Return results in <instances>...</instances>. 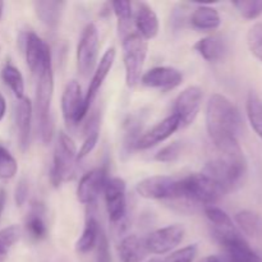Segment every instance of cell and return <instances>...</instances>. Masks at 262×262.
I'll return each instance as SVG.
<instances>
[{
	"label": "cell",
	"instance_id": "1",
	"mask_svg": "<svg viewBox=\"0 0 262 262\" xmlns=\"http://www.w3.org/2000/svg\"><path fill=\"white\" fill-rule=\"evenodd\" d=\"M242 117L234 102L222 94L210 96L206 107V129L217 151L239 142L238 136L242 132Z\"/></svg>",
	"mask_w": 262,
	"mask_h": 262
},
{
	"label": "cell",
	"instance_id": "2",
	"mask_svg": "<svg viewBox=\"0 0 262 262\" xmlns=\"http://www.w3.org/2000/svg\"><path fill=\"white\" fill-rule=\"evenodd\" d=\"M201 173L219 183L227 193L235 191L245 183L247 177V160L243 150L220 154L219 158L207 161Z\"/></svg>",
	"mask_w": 262,
	"mask_h": 262
},
{
	"label": "cell",
	"instance_id": "3",
	"mask_svg": "<svg viewBox=\"0 0 262 262\" xmlns=\"http://www.w3.org/2000/svg\"><path fill=\"white\" fill-rule=\"evenodd\" d=\"M36 112H37L38 130L43 145H49L54 136V120L50 106L54 94V73L51 56L45 60L36 73Z\"/></svg>",
	"mask_w": 262,
	"mask_h": 262
},
{
	"label": "cell",
	"instance_id": "4",
	"mask_svg": "<svg viewBox=\"0 0 262 262\" xmlns=\"http://www.w3.org/2000/svg\"><path fill=\"white\" fill-rule=\"evenodd\" d=\"M225 189L204 173H193L179 179V199L194 205L211 206L225 196Z\"/></svg>",
	"mask_w": 262,
	"mask_h": 262
},
{
	"label": "cell",
	"instance_id": "5",
	"mask_svg": "<svg viewBox=\"0 0 262 262\" xmlns=\"http://www.w3.org/2000/svg\"><path fill=\"white\" fill-rule=\"evenodd\" d=\"M77 154L78 151L73 140L67 133L59 132L50 170V181L54 187H59L73 177L78 163Z\"/></svg>",
	"mask_w": 262,
	"mask_h": 262
},
{
	"label": "cell",
	"instance_id": "6",
	"mask_svg": "<svg viewBox=\"0 0 262 262\" xmlns=\"http://www.w3.org/2000/svg\"><path fill=\"white\" fill-rule=\"evenodd\" d=\"M122 49L125 83L132 89L140 83L143 74V66L147 56V41L138 33H129L122 40Z\"/></svg>",
	"mask_w": 262,
	"mask_h": 262
},
{
	"label": "cell",
	"instance_id": "7",
	"mask_svg": "<svg viewBox=\"0 0 262 262\" xmlns=\"http://www.w3.org/2000/svg\"><path fill=\"white\" fill-rule=\"evenodd\" d=\"M99 31L94 23H89L82 31L77 45V69L81 76L89 77L94 71L99 56Z\"/></svg>",
	"mask_w": 262,
	"mask_h": 262
},
{
	"label": "cell",
	"instance_id": "8",
	"mask_svg": "<svg viewBox=\"0 0 262 262\" xmlns=\"http://www.w3.org/2000/svg\"><path fill=\"white\" fill-rule=\"evenodd\" d=\"M136 191L146 200L173 201L179 199V179L166 176L148 177L138 182Z\"/></svg>",
	"mask_w": 262,
	"mask_h": 262
},
{
	"label": "cell",
	"instance_id": "9",
	"mask_svg": "<svg viewBox=\"0 0 262 262\" xmlns=\"http://www.w3.org/2000/svg\"><path fill=\"white\" fill-rule=\"evenodd\" d=\"M61 113L67 125H77L84 119L89 113L84 109V96L81 84L72 79L64 87L61 95Z\"/></svg>",
	"mask_w": 262,
	"mask_h": 262
},
{
	"label": "cell",
	"instance_id": "10",
	"mask_svg": "<svg viewBox=\"0 0 262 262\" xmlns=\"http://www.w3.org/2000/svg\"><path fill=\"white\" fill-rule=\"evenodd\" d=\"M184 234H186V230L181 224L168 225V227L154 230L148 234L147 238H145L148 253L165 255L170 252L181 245Z\"/></svg>",
	"mask_w": 262,
	"mask_h": 262
},
{
	"label": "cell",
	"instance_id": "11",
	"mask_svg": "<svg viewBox=\"0 0 262 262\" xmlns=\"http://www.w3.org/2000/svg\"><path fill=\"white\" fill-rule=\"evenodd\" d=\"M127 184L124 179L119 177H113L107 179L104 187L105 205L112 223H119L124 219L127 212Z\"/></svg>",
	"mask_w": 262,
	"mask_h": 262
},
{
	"label": "cell",
	"instance_id": "12",
	"mask_svg": "<svg viewBox=\"0 0 262 262\" xmlns=\"http://www.w3.org/2000/svg\"><path fill=\"white\" fill-rule=\"evenodd\" d=\"M204 92L199 86L184 89L174 101V113L181 120V127H188L196 120L201 109Z\"/></svg>",
	"mask_w": 262,
	"mask_h": 262
},
{
	"label": "cell",
	"instance_id": "13",
	"mask_svg": "<svg viewBox=\"0 0 262 262\" xmlns=\"http://www.w3.org/2000/svg\"><path fill=\"white\" fill-rule=\"evenodd\" d=\"M183 81V74L173 67H155L142 74L141 83L150 89L170 91L178 87Z\"/></svg>",
	"mask_w": 262,
	"mask_h": 262
},
{
	"label": "cell",
	"instance_id": "14",
	"mask_svg": "<svg viewBox=\"0 0 262 262\" xmlns=\"http://www.w3.org/2000/svg\"><path fill=\"white\" fill-rule=\"evenodd\" d=\"M107 182V171L105 168H96L87 171L77 187V200L81 204H92Z\"/></svg>",
	"mask_w": 262,
	"mask_h": 262
},
{
	"label": "cell",
	"instance_id": "15",
	"mask_svg": "<svg viewBox=\"0 0 262 262\" xmlns=\"http://www.w3.org/2000/svg\"><path fill=\"white\" fill-rule=\"evenodd\" d=\"M217 243L224 250L227 262H262V258L251 248L241 233L223 238Z\"/></svg>",
	"mask_w": 262,
	"mask_h": 262
},
{
	"label": "cell",
	"instance_id": "16",
	"mask_svg": "<svg viewBox=\"0 0 262 262\" xmlns=\"http://www.w3.org/2000/svg\"><path fill=\"white\" fill-rule=\"evenodd\" d=\"M179 128H181L179 118L176 114L169 115L165 119H163L158 124L154 125L150 130L143 133L140 137V140H138L136 148L137 150H147V148L154 147V146L159 145V143L164 142L169 137H171V135L176 130H178Z\"/></svg>",
	"mask_w": 262,
	"mask_h": 262
},
{
	"label": "cell",
	"instance_id": "17",
	"mask_svg": "<svg viewBox=\"0 0 262 262\" xmlns=\"http://www.w3.org/2000/svg\"><path fill=\"white\" fill-rule=\"evenodd\" d=\"M115 55H117L115 49L109 48L105 51L104 55L101 56L99 63H97L96 69L94 72V76H92L91 82H90L89 90H87L86 95H84V109H86L87 113L90 112V107H91L92 102L96 99L97 92L101 89L102 83H104L106 77L109 76L110 71H112L113 64L115 61Z\"/></svg>",
	"mask_w": 262,
	"mask_h": 262
},
{
	"label": "cell",
	"instance_id": "18",
	"mask_svg": "<svg viewBox=\"0 0 262 262\" xmlns=\"http://www.w3.org/2000/svg\"><path fill=\"white\" fill-rule=\"evenodd\" d=\"M25 54L26 61L32 72L36 76L38 69L42 67L45 60L51 56L50 46L41 40L35 32H28L25 37Z\"/></svg>",
	"mask_w": 262,
	"mask_h": 262
},
{
	"label": "cell",
	"instance_id": "19",
	"mask_svg": "<svg viewBox=\"0 0 262 262\" xmlns=\"http://www.w3.org/2000/svg\"><path fill=\"white\" fill-rule=\"evenodd\" d=\"M204 212L206 215L207 220L210 222V224H211L212 237L215 238L216 242H219L223 238H227L229 235L239 233V230L235 227V224L230 219L229 215L224 210L220 209V207L214 206V205H211V206H205Z\"/></svg>",
	"mask_w": 262,
	"mask_h": 262
},
{
	"label": "cell",
	"instance_id": "20",
	"mask_svg": "<svg viewBox=\"0 0 262 262\" xmlns=\"http://www.w3.org/2000/svg\"><path fill=\"white\" fill-rule=\"evenodd\" d=\"M135 5V23L136 27H137L138 35L145 38V40H152L158 36L159 30H160L159 18L156 15L155 10L143 2L136 3Z\"/></svg>",
	"mask_w": 262,
	"mask_h": 262
},
{
	"label": "cell",
	"instance_id": "21",
	"mask_svg": "<svg viewBox=\"0 0 262 262\" xmlns=\"http://www.w3.org/2000/svg\"><path fill=\"white\" fill-rule=\"evenodd\" d=\"M31 122H32V102L28 97L18 100L15 105V125L20 150L26 151L30 146Z\"/></svg>",
	"mask_w": 262,
	"mask_h": 262
},
{
	"label": "cell",
	"instance_id": "22",
	"mask_svg": "<svg viewBox=\"0 0 262 262\" xmlns=\"http://www.w3.org/2000/svg\"><path fill=\"white\" fill-rule=\"evenodd\" d=\"M148 255L145 238L138 235H127L118 246V256L120 262H141Z\"/></svg>",
	"mask_w": 262,
	"mask_h": 262
},
{
	"label": "cell",
	"instance_id": "23",
	"mask_svg": "<svg viewBox=\"0 0 262 262\" xmlns=\"http://www.w3.org/2000/svg\"><path fill=\"white\" fill-rule=\"evenodd\" d=\"M143 119L142 114H133L128 118L123 125V137H122V147H120V155L123 159L129 158L132 151L136 148L138 140L142 135Z\"/></svg>",
	"mask_w": 262,
	"mask_h": 262
},
{
	"label": "cell",
	"instance_id": "24",
	"mask_svg": "<svg viewBox=\"0 0 262 262\" xmlns=\"http://www.w3.org/2000/svg\"><path fill=\"white\" fill-rule=\"evenodd\" d=\"M194 50L207 61H219L227 54V43L219 35H211L197 41L193 46Z\"/></svg>",
	"mask_w": 262,
	"mask_h": 262
},
{
	"label": "cell",
	"instance_id": "25",
	"mask_svg": "<svg viewBox=\"0 0 262 262\" xmlns=\"http://www.w3.org/2000/svg\"><path fill=\"white\" fill-rule=\"evenodd\" d=\"M192 27L201 31L216 30L222 25V18L215 8L209 5H199L189 17Z\"/></svg>",
	"mask_w": 262,
	"mask_h": 262
},
{
	"label": "cell",
	"instance_id": "26",
	"mask_svg": "<svg viewBox=\"0 0 262 262\" xmlns=\"http://www.w3.org/2000/svg\"><path fill=\"white\" fill-rule=\"evenodd\" d=\"M35 13L38 19L49 28H56L60 22L64 3L55 0H40L35 2Z\"/></svg>",
	"mask_w": 262,
	"mask_h": 262
},
{
	"label": "cell",
	"instance_id": "27",
	"mask_svg": "<svg viewBox=\"0 0 262 262\" xmlns=\"http://www.w3.org/2000/svg\"><path fill=\"white\" fill-rule=\"evenodd\" d=\"M235 227L251 238H262V216L252 210H241L234 216Z\"/></svg>",
	"mask_w": 262,
	"mask_h": 262
},
{
	"label": "cell",
	"instance_id": "28",
	"mask_svg": "<svg viewBox=\"0 0 262 262\" xmlns=\"http://www.w3.org/2000/svg\"><path fill=\"white\" fill-rule=\"evenodd\" d=\"M43 214H45V206L40 202H33L26 220V229L28 234L36 241L43 239L48 235V227L43 219Z\"/></svg>",
	"mask_w": 262,
	"mask_h": 262
},
{
	"label": "cell",
	"instance_id": "29",
	"mask_svg": "<svg viewBox=\"0 0 262 262\" xmlns=\"http://www.w3.org/2000/svg\"><path fill=\"white\" fill-rule=\"evenodd\" d=\"M100 137V115L99 113H94L91 115L89 120L86 123V127H84V141L82 143L81 148H79L78 154H77V159L78 161H81L82 159L86 158L87 155L94 151V148L96 147L97 141Z\"/></svg>",
	"mask_w": 262,
	"mask_h": 262
},
{
	"label": "cell",
	"instance_id": "30",
	"mask_svg": "<svg viewBox=\"0 0 262 262\" xmlns=\"http://www.w3.org/2000/svg\"><path fill=\"white\" fill-rule=\"evenodd\" d=\"M100 227L99 222L95 219L94 216L89 217L86 220V224H84L83 232L82 235L79 237V239L76 243V251L79 253H89L90 251H92L95 248L97 243V238H99Z\"/></svg>",
	"mask_w": 262,
	"mask_h": 262
},
{
	"label": "cell",
	"instance_id": "31",
	"mask_svg": "<svg viewBox=\"0 0 262 262\" xmlns=\"http://www.w3.org/2000/svg\"><path fill=\"white\" fill-rule=\"evenodd\" d=\"M246 113L251 127L262 141V99L256 92L251 91L248 94L246 101Z\"/></svg>",
	"mask_w": 262,
	"mask_h": 262
},
{
	"label": "cell",
	"instance_id": "32",
	"mask_svg": "<svg viewBox=\"0 0 262 262\" xmlns=\"http://www.w3.org/2000/svg\"><path fill=\"white\" fill-rule=\"evenodd\" d=\"M2 79L14 94L17 100L25 97V79L19 69L13 64L7 63L2 69Z\"/></svg>",
	"mask_w": 262,
	"mask_h": 262
},
{
	"label": "cell",
	"instance_id": "33",
	"mask_svg": "<svg viewBox=\"0 0 262 262\" xmlns=\"http://www.w3.org/2000/svg\"><path fill=\"white\" fill-rule=\"evenodd\" d=\"M113 10L115 13V17L118 19V31H119V36L123 38L129 33L127 32L130 27V19H132L133 10H132V3L127 2V0H118V2L112 3Z\"/></svg>",
	"mask_w": 262,
	"mask_h": 262
},
{
	"label": "cell",
	"instance_id": "34",
	"mask_svg": "<svg viewBox=\"0 0 262 262\" xmlns=\"http://www.w3.org/2000/svg\"><path fill=\"white\" fill-rule=\"evenodd\" d=\"M22 230L18 225H9L0 230V262L7 260L10 248L19 241Z\"/></svg>",
	"mask_w": 262,
	"mask_h": 262
},
{
	"label": "cell",
	"instance_id": "35",
	"mask_svg": "<svg viewBox=\"0 0 262 262\" xmlns=\"http://www.w3.org/2000/svg\"><path fill=\"white\" fill-rule=\"evenodd\" d=\"M18 171V164L14 156L0 145V179L8 181L15 177Z\"/></svg>",
	"mask_w": 262,
	"mask_h": 262
},
{
	"label": "cell",
	"instance_id": "36",
	"mask_svg": "<svg viewBox=\"0 0 262 262\" xmlns=\"http://www.w3.org/2000/svg\"><path fill=\"white\" fill-rule=\"evenodd\" d=\"M233 7L245 19H256L262 14V0H241L233 3Z\"/></svg>",
	"mask_w": 262,
	"mask_h": 262
},
{
	"label": "cell",
	"instance_id": "37",
	"mask_svg": "<svg viewBox=\"0 0 262 262\" xmlns=\"http://www.w3.org/2000/svg\"><path fill=\"white\" fill-rule=\"evenodd\" d=\"M247 45L252 55L262 63V22L255 23L248 30Z\"/></svg>",
	"mask_w": 262,
	"mask_h": 262
},
{
	"label": "cell",
	"instance_id": "38",
	"mask_svg": "<svg viewBox=\"0 0 262 262\" xmlns=\"http://www.w3.org/2000/svg\"><path fill=\"white\" fill-rule=\"evenodd\" d=\"M182 151H183V145L179 141H176V142L161 148L154 159L159 163H173L181 156Z\"/></svg>",
	"mask_w": 262,
	"mask_h": 262
},
{
	"label": "cell",
	"instance_id": "39",
	"mask_svg": "<svg viewBox=\"0 0 262 262\" xmlns=\"http://www.w3.org/2000/svg\"><path fill=\"white\" fill-rule=\"evenodd\" d=\"M197 256V246L189 245L171 252L164 262H193Z\"/></svg>",
	"mask_w": 262,
	"mask_h": 262
},
{
	"label": "cell",
	"instance_id": "40",
	"mask_svg": "<svg viewBox=\"0 0 262 262\" xmlns=\"http://www.w3.org/2000/svg\"><path fill=\"white\" fill-rule=\"evenodd\" d=\"M96 248V262H112V255H110V246L107 241L106 234L104 230H100L97 243L95 246Z\"/></svg>",
	"mask_w": 262,
	"mask_h": 262
},
{
	"label": "cell",
	"instance_id": "41",
	"mask_svg": "<svg viewBox=\"0 0 262 262\" xmlns=\"http://www.w3.org/2000/svg\"><path fill=\"white\" fill-rule=\"evenodd\" d=\"M28 193H30V187H28V182L26 179H20L17 183L14 189V201L18 207L23 206L28 199Z\"/></svg>",
	"mask_w": 262,
	"mask_h": 262
},
{
	"label": "cell",
	"instance_id": "42",
	"mask_svg": "<svg viewBox=\"0 0 262 262\" xmlns=\"http://www.w3.org/2000/svg\"><path fill=\"white\" fill-rule=\"evenodd\" d=\"M200 262H227V261H225V258L222 257V256L210 255V256H206V257L202 258Z\"/></svg>",
	"mask_w": 262,
	"mask_h": 262
},
{
	"label": "cell",
	"instance_id": "43",
	"mask_svg": "<svg viewBox=\"0 0 262 262\" xmlns=\"http://www.w3.org/2000/svg\"><path fill=\"white\" fill-rule=\"evenodd\" d=\"M5 113H7V101H5L4 96L0 94V122L5 117Z\"/></svg>",
	"mask_w": 262,
	"mask_h": 262
},
{
	"label": "cell",
	"instance_id": "44",
	"mask_svg": "<svg viewBox=\"0 0 262 262\" xmlns=\"http://www.w3.org/2000/svg\"><path fill=\"white\" fill-rule=\"evenodd\" d=\"M5 202H7V192L4 189H0V217H2L3 211H4Z\"/></svg>",
	"mask_w": 262,
	"mask_h": 262
},
{
	"label": "cell",
	"instance_id": "45",
	"mask_svg": "<svg viewBox=\"0 0 262 262\" xmlns=\"http://www.w3.org/2000/svg\"><path fill=\"white\" fill-rule=\"evenodd\" d=\"M3 12H4V3L0 2V19L3 17Z\"/></svg>",
	"mask_w": 262,
	"mask_h": 262
},
{
	"label": "cell",
	"instance_id": "46",
	"mask_svg": "<svg viewBox=\"0 0 262 262\" xmlns=\"http://www.w3.org/2000/svg\"><path fill=\"white\" fill-rule=\"evenodd\" d=\"M148 262H164V261H161V260H159V258H151L150 261Z\"/></svg>",
	"mask_w": 262,
	"mask_h": 262
}]
</instances>
